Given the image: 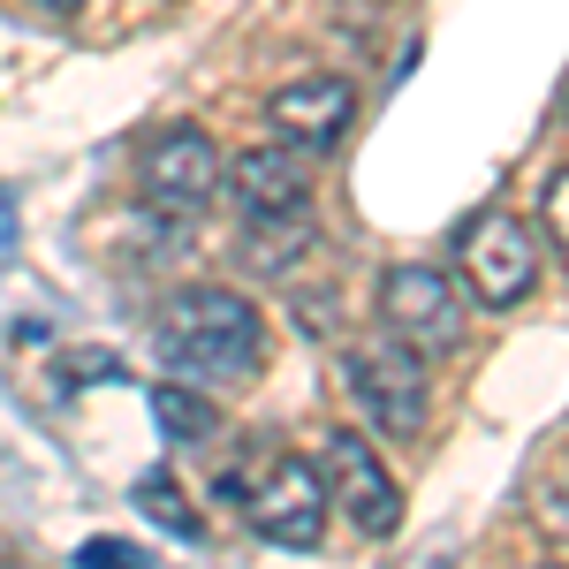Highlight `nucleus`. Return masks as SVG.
I'll return each mask as SVG.
<instances>
[{"label":"nucleus","mask_w":569,"mask_h":569,"mask_svg":"<svg viewBox=\"0 0 569 569\" xmlns=\"http://www.w3.org/2000/svg\"><path fill=\"white\" fill-rule=\"evenodd\" d=\"M160 357L198 372V380H243L266 357L259 305H243L236 289H182L160 311Z\"/></svg>","instance_id":"nucleus-1"},{"label":"nucleus","mask_w":569,"mask_h":569,"mask_svg":"<svg viewBox=\"0 0 569 569\" xmlns=\"http://www.w3.org/2000/svg\"><path fill=\"white\" fill-rule=\"evenodd\" d=\"M213 190H220V152L198 122H176L137 152V198L160 228H190L213 206Z\"/></svg>","instance_id":"nucleus-2"},{"label":"nucleus","mask_w":569,"mask_h":569,"mask_svg":"<svg viewBox=\"0 0 569 569\" xmlns=\"http://www.w3.org/2000/svg\"><path fill=\"white\" fill-rule=\"evenodd\" d=\"M342 365H350V395L365 402V418L380 433H418L426 426V402H433L426 350H410V342H365Z\"/></svg>","instance_id":"nucleus-3"},{"label":"nucleus","mask_w":569,"mask_h":569,"mask_svg":"<svg viewBox=\"0 0 569 569\" xmlns=\"http://www.w3.org/2000/svg\"><path fill=\"white\" fill-rule=\"evenodd\" d=\"M456 259H463V281H471L479 305H517V297H531V281H539V243L525 236L517 213H479L463 228Z\"/></svg>","instance_id":"nucleus-4"},{"label":"nucleus","mask_w":569,"mask_h":569,"mask_svg":"<svg viewBox=\"0 0 569 569\" xmlns=\"http://www.w3.org/2000/svg\"><path fill=\"white\" fill-rule=\"evenodd\" d=\"M380 319L410 350H456L463 342V297L440 266H395L380 281Z\"/></svg>","instance_id":"nucleus-5"},{"label":"nucleus","mask_w":569,"mask_h":569,"mask_svg":"<svg viewBox=\"0 0 569 569\" xmlns=\"http://www.w3.org/2000/svg\"><path fill=\"white\" fill-rule=\"evenodd\" d=\"M327 471L311 463V456H273V471L266 486L251 493V525L259 539L273 547H319V531H327Z\"/></svg>","instance_id":"nucleus-6"},{"label":"nucleus","mask_w":569,"mask_h":569,"mask_svg":"<svg viewBox=\"0 0 569 569\" xmlns=\"http://www.w3.org/2000/svg\"><path fill=\"white\" fill-rule=\"evenodd\" d=\"M327 493H342V509L357 517L365 539H388V531L402 525V486H395L388 463L372 456V440L350 433V426L327 433Z\"/></svg>","instance_id":"nucleus-7"},{"label":"nucleus","mask_w":569,"mask_h":569,"mask_svg":"<svg viewBox=\"0 0 569 569\" xmlns=\"http://www.w3.org/2000/svg\"><path fill=\"white\" fill-rule=\"evenodd\" d=\"M266 122H273V137H281L289 152H335L342 130L357 122V91L342 84V77H297V84L273 91Z\"/></svg>","instance_id":"nucleus-8"},{"label":"nucleus","mask_w":569,"mask_h":569,"mask_svg":"<svg viewBox=\"0 0 569 569\" xmlns=\"http://www.w3.org/2000/svg\"><path fill=\"white\" fill-rule=\"evenodd\" d=\"M220 182L236 190L243 220H305V206H311L305 160L289 144H251L236 168H220Z\"/></svg>","instance_id":"nucleus-9"},{"label":"nucleus","mask_w":569,"mask_h":569,"mask_svg":"<svg viewBox=\"0 0 569 569\" xmlns=\"http://www.w3.org/2000/svg\"><path fill=\"white\" fill-rule=\"evenodd\" d=\"M305 243H311V220H243V266H259V273L297 266Z\"/></svg>","instance_id":"nucleus-10"},{"label":"nucleus","mask_w":569,"mask_h":569,"mask_svg":"<svg viewBox=\"0 0 569 569\" xmlns=\"http://www.w3.org/2000/svg\"><path fill=\"white\" fill-rule=\"evenodd\" d=\"M137 509H144L160 531H176V539H198V509L182 501L176 471H144V479H137Z\"/></svg>","instance_id":"nucleus-11"},{"label":"nucleus","mask_w":569,"mask_h":569,"mask_svg":"<svg viewBox=\"0 0 569 569\" xmlns=\"http://www.w3.org/2000/svg\"><path fill=\"white\" fill-rule=\"evenodd\" d=\"M152 418H160L176 440H213V426H220L213 402H206V395H190V388H160V395H152Z\"/></svg>","instance_id":"nucleus-12"},{"label":"nucleus","mask_w":569,"mask_h":569,"mask_svg":"<svg viewBox=\"0 0 569 569\" xmlns=\"http://www.w3.org/2000/svg\"><path fill=\"white\" fill-rule=\"evenodd\" d=\"M77 569H152L137 547H122V539H91L84 555H77Z\"/></svg>","instance_id":"nucleus-13"},{"label":"nucleus","mask_w":569,"mask_h":569,"mask_svg":"<svg viewBox=\"0 0 569 569\" xmlns=\"http://www.w3.org/2000/svg\"><path fill=\"white\" fill-rule=\"evenodd\" d=\"M539 525L555 531V539H562L569 547V479L562 486H547V493H539Z\"/></svg>","instance_id":"nucleus-14"},{"label":"nucleus","mask_w":569,"mask_h":569,"mask_svg":"<svg viewBox=\"0 0 569 569\" xmlns=\"http://www.w3.org/2000/svg\"><path fill=\"white\" fill-rule=\"evenodd\" d=\"M547 228H555V243L569 251V168L547 182Z\"/></svg>","instance_id":"nucleus-15"},{"label":"nucleus","mask_w":569,"mask_h":569,"mask_svg":"<svg viewBox=\"0 0 569 569\" xmlns=\"http://www.w3.org/2000/svg\"><path fill=\"white\" fill-rule=\"evenodd\" d=\"M39 8H53V16H69V8H77V0H39Z\"/></svg>","instance_id":"nucleus-16"},{"label":"nucleus","mask_w":569,"mask_h":569,"mask_svg":"<svg viewBox=\"0 0 569 569\" xmlns=\"http://www.w3.org/2000/svg\"><path fill=\"white\" fill-rule=\"evenodd\" d=\"M0 569H23V562H0Z\"/></svg>","instance_id":"nucleus-17"}]
</instances>
